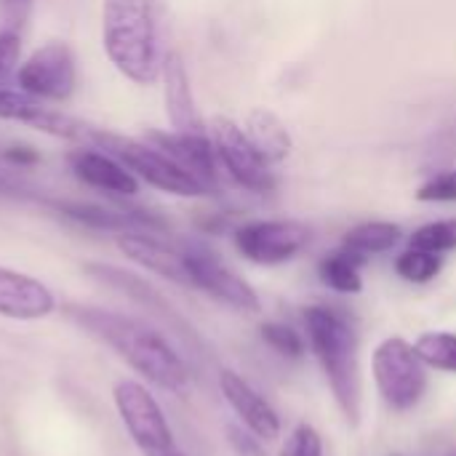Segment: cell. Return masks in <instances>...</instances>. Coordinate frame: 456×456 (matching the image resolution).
I'll use <instances>...</instances> for the list:
<instances>
[{"mask_svg":"<svg viewBox=\"0 0 456 456\" xmlns=\"http://www.w3.org/2000/svg\"><path fill=\"white\" fill-rule=\"evenodd\" d=\"M69 318L94 339L107 345L118 358H123L136 374H142L155 387L184 395L190 387V369L182 355L168 345V339L152 326L112 313L102 307H75Z\"/></svg>","mask_w":456,"mask_h":456,"instance_id":"1","label":"cell"},{"mask_svg":"<svg viewBox=\"0 0 456 456\" xmlns=\"http://www.w3.org/2000/svg\"><path fill=\"white\" fill-rule=\"evenodd\" d=\"M102 45L126 80L152 86L166 56L160 51V0H104Z\"/></svg>","mask_w":456,"mask_h":456,"instance_id":"2","label":"cell"},{"mask_svg":"<svg viewBox=\"0 0 456 456\" xmlns=\"http://www.w3.org/2000/svg\"><path fill=\"white\" fill-rule=\"evenodd\" d=\"M305 329L310 350L323 369L342 417L350 428H358L363 414V379L361 345L353 323L342 313L315 305L305 310Z\"/></svg>","mask_w":456,"mask_h":456,"instance_id":"3","label":"cell"},{"mask_svg":"<svg viewBox=\"0 0 456 456\" xmlns=\"http://www.w3.org/2000/svg\"><path fill=\"white\" fill-rule=\"evenodd\" d=\"M88 147H99V150L115 155L139 182H144L160 192H168L176 198L211 195V190H206L195 176H190L179 163H174L163 150H158L147 139H134V136H123V134L94 126Z\"/></svg>","mask_w":456,"mask_h":456,"instance_id":"4","label":"cell"},{"mask_svg":"<svg viewBox=\"0 0 456 456\" xmlns=\"http://www.w3.org/2000/svg\"><path fill=\"white\" fill-rule=\"evenodd\" d=\"M112 401L126 433L142 456H187L174 438V430L158 398L134 379H120L112 387Z\"/></svg>","mask_w":456,"mask_h":456,"instance_id":"5","label":"cell"},{"mask_svg":"<svg viewBox=\"0 0 456 456\" xmlns=\"http://www.w3.org/2000/svg\"><path fill=\"white\" fill-rule=\"evenodd\" d=\"M371 371L382 401L393 411L414 409L428 393V366L414 345L401 337H387L377 345Z\"/></svg>","mask_w":456,"mask_h":456,"instance_id":"6","label":"cell"},{"mask_svg":"<svg viewBox=\"0 0 456 456\" xmlns=\"http://www.w3.org/2000/svg\"><path fill=\"white\" fill-rule=\"evenodd\" d=\"M208 136L216 150L219 166L227 171V176L238 187H243L254 195H267L275 190V174L270 171V163L248 142L243 126H238L230 118L216 115L208 123Z\"/></svg>","mask_w":456,"mask_h":456,"instance_id":"7","label":"cell"},{"mask_svg":"<svg viewBox=\"0 0 456 456\" xmlns=\"http://www.w3.org/2000/svg\"><path fill=\"white\" fill-rule=\"evenodd\" d=\"M313 240V230L297 219H254L232 232L238 254L254 265L275 267L297 259Z\"/></svg>","mask_w":456,"mask_h":456,"instance_id":"8","label":"cell"},{"mask_svg":"<svg viewBox=\"0 0 456 456\" xmlns=\"http://www.w3.org/2000/svg\"><path fill=\"white\" fill-rule=\"evenodd\" d=\"M16 86L43 102H67L77 86V67L69 43L48 40L35 48L16 69Z\"/></svg>","mask_w":456,"mask_h":456,"instance_id":"9","label":"cell"},{"mask_svg":"<svg viewBox=\"0 0 456 456\" xmlns=\"http://www.w3.org/2000/svg\"><path fill=\"white\" fill-rule=\"evenodd\" d=\"M182 248H184L190 289H198L238 313L254 315L262 310L259 294L251 289V283L243 281L238 273H232L211 248H206L200 243H182Z\"/></svg>","mask_w":456,"mask_h":456,"instance_id":"10","label":"cell"},{"mask_svg":"<svg viewBox=\"0 0 456 456\" xmlns=\"http://www.w3.org/2000/svg\"><path fill=\"white\" fill-rule=\"evenodd\" d=\"M0 120H11V123H21L29 126L40 134L56 136V139H67V142H77V144H91V131L94 126L72 118L61 110L48 107L43 99L16 88H0Z\"/></svg>","mask_w":456,"mask_h":456,"instance_id":"11","label":"cell"},{"mask_svg":"<svg viewBox=\"0 0 456 456\" xmlns=\"http://www.w3.org/2000/svg\"><path fill=\"white\" fill-rule=\"evenodd\" d=\"M144 139L163 150L174 163H179L190 176H195L211 195L219 190V160L216 150L211 144L208 131L206 134H184V131H147Z\"/></svg>","mask_w":456,"mask_h":456,"instance_id":"12","label":"cell"},{"mask_svg":"<svg viewBox=\"0 0 456 456\" xmlns=\"http://www.w3.org/2000/svg\"><path fill=\"white\" fill-rule=\"evenodd\" d=\"M115 243L126 259L134 265L171 281L179 286H190L187 275V262H184V248L176 243H168L158 232H144V230H126L115 235Z\"/></svg>","mask_w":456,"mask_h":456,"instance_id":"13","label":"cell"},{"mask_svg":"<svg viewBox=\"0 0 456 456\" xmlns=\"http://www.w3.org/2000/svg\"><path fill=\"white\" fill-rule=\"evenodd\" d=\"M67 166L80 184L96 192H104L112 198H134L139 192V179L115 155L99 147L80 144L77 150L67 155Z\"/></svg>","mask_w":456,"mask_h":456,"instance_id":"14","label":"cell"},{"mask_svg":"<svg viewBox=\"0 0 456 456\" xmlns=\"http://www.w3.org/2000/svg\"><path fill=\"white\" fill-rule=\"evenodd\" d=\"M219 390L227 401V406L238 414L240 425L254 433L259 441H278L281 438V417L278 411L270 406V401L256 393L238 371L232 369H222L219 371Z\"/></svg>","mask_w":456,"mask_h":456,"instance_id":"15","label":"cell"},{"mask_svg":"<svg viewBox=\"0 0 456 456\" xmlns=\"http://www.w3.org/2000/svg\"><path fill=\"white\" fill-rule=\"evenodd\" d=\"M56 310L53 291L19 270L0 265V315L11 321H43Z\"/></svg>","mask_w":456,"mask_h":456,"instance_id":"16","label":"cell"},{"mask_svg":"<svg viewBox=\"0 0 456 456\" xmlns=\"http://www.w3.org/2000/svg\"><path fill=\"white\" fill-rule=\"evenodd\" d=\"M160 80H163V102H166V115L171 120V128L184 131V134H206L208 128L203 126V120L198 115L190 72H187L182 53L168 51L163 56Z\"/></svg>","mask_w":456,"mask_h":456,"instance_id":"17","label":"cell"},{"mask_svg":"<svg viewBox=\"0 0 456 456\" xmlns=\"http://www.w3.org/2000/svg\"><path fill=\"white\" fill-rule=\"evenodd\" d=\"M243 131H246L248 142L256 147V152H259L270 166L283 163V160L291 155V150H294V139H291L286 123H283L275 112H270V110H265V107H254V110L246 115Z\"/></svg>","mask_w":456,"mask_h":456,"instance_id":"18","label":"cell"},{"mask_svg":"<svg viewBox=\"0 0 456 456\" xmlns=\"http://www.w3.org/2000/svg\"><path fill=\"white\" fill-rule=\"evenodd\" d=\"M401 238H403L401 224L374 219V222H361L353 230H347L342 238V248L350 251L353 256H358L361 262H366L369 256H379V254L393 251L401 243Z\"/></svg>","mask_w":456,"mask_h":456,"instance_id":"19","label":"cell"},{"mask_svg":"<svg viewBox=\"0 0 456 456\" xmlns=\"http://www.w3.org/2000/svg\"><path fill=\"white\" fill-rule=\"evenodd\" d=\"M361 259L353 256L350 251L339 248L329 256L321 259L318 275L323 286H329L337 294H361L363 291V275H361Z\"/></svg>","mask_w":456,"mask_h":456,"instance_id":"20","label":"cell"},{"mask_svg":"<svg viewBox=\"0 0 456 456\" xmlns=\"http://www.w3.org/2000/svg\"><path fill=\"white\" fill-rule=\"evenodd\" d=\"M414 350L428 369L456 374V334L452 331H428L414 342Z\"/></svg>","mask_w":456,"mask_h":456,"instance_id":"21","label":"cell"},{"mask_svg":"<svg viewBox=\"0 0 456 456\" xmlns=\"http://www.w3.org/2000/svg\"><path fill=\"white\" fill-rule=\"evenodd\" d=\"M441 270H444L441 254H430V251L411 248V246L395 259V273L409 283H430L441 275Z\"/></svg>","mask_w":456,"mask_h":456,"instance_id":"22","label":"cell"},{"mask_svg":"<svg viewBox=\"0 0 456 456\" xmlns=\"http://www.w3.org/2000/svg\"><path fill=\"white\" fill-rule=\"evenodd\" d=\"M411 248H422L430 254H449L456 251V219H438L428 222L409 238Z\"/></svg>","mask_w":456,"mask_h":456,"instance_id":"23","label":"cell"},{"mask_svg":"<svg viewBox=\"0 0 456 456\" xmlns=\"http://www.w3.org/2000/svg\"><path fill=\"white\" fill-rule=\"evenodd\" d=\"M262 339H265L267 347H273L283 358H291V361L305 358V339H302V334L294 331L286 323H265L262 326Z\"/></svg>","mask_w":456,"mask_h":456,"instance_id":"24","label":"cell"},{"mask_svg":"<svg viewBox=\"0 0 456 456\" xmlns=\"http://www.w3.org/2000/svg\"><path fill=\"white\" fill-rule=\"evenodd\" d=\"M414 195L422 203H456V168L430 176Z\"/></svg>","mask_w":456,"mask_h":456,"instance_id":"25","label":"cell"},{"mask_svg":"<svg viewBox=\"0 0 456 456\" xmlns=\"http://www.w3.org/2000/svg\"><path fill=\"white\" fill-rule=\"evenodd\" d=\"M21 56V35L19 29H0V88H8L11 77H16Z\"/></svg>","mask_w":456,"mask_h":456,"instance_id":"26","label":"cell"},{"mask_svg":"<svg viewBox=\"0 0 456 456\" xmlns=\"http://www.w3.org/2000/svg\"><path fill=\"white\" fill-rule=\"evenodd\" d=\"M281 456H323V438L313 425L302 422L289 436L286 446L281 449Z\"/></svg>","mask_w":456,"mask_h":456,"instance_id":"27","label":"cell"},{"mask_svg":"<svg viewBox=\"0 0 456 456\" xmlns=\"http://www.w3.org/2000/svg\"><path fill=\"white\" fill-rule=\"evenodd\" d=\"M227 444H230V449L235 452V456H267L262 441H259L254 433H248L246 428L230 425V428H227Z\"/></svg>","mask_w":456,"mask_h":456,"instance_id":"28","label":"cell"},{"mask_svg":"<svg viewBox=\"0 0 456 456\" xmlns=\"http://www.w3.org/2000/svg\"><path fill=\"white\" fill-rule=\"evenodd\" d=\"M32 11V0H3V13H5V27L19 29Z\"/></svg>","mask_w":456,"mask_h":456,"instance_id":"29","label":"cell"},{"mask_svg":"<svg viewBox=\"0 0 456 456\" xmlns=\"http://www.w3.org/2000/svg\"><path fill=\"white\" fill-rule=\"evenodd\" d=\"M3 158H5L8 163H13V166H32V163H37V152H35L32 147H27V144H13V147H8V150L3 152Z\"/></svg>","mask_w":456,"mask_h":456,"instance_id":"30","label":"cell"}]
</instances>
